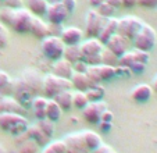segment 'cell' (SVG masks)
I'll return each instance as SVG.
<instances>
[{"mask_svg":"<svg viewBox=\"0 0 157 153\" xmlns=\"http://www.w3.org/2000/svg\"><path fill=\"white\" fill-rule=\"evenodd\" d=\"M28 127H29V121L22 114H17V113L0 114V130L13 136H20L25 134Z\"/></svg>","mask_w":157,"mask_h":153,"instance_id":"6da1fadb","label":"cell"},{"mask_svg":"<svg viewBox=\"0 0 157 153\" xmlns=\"http://www.w3.org/2000/svg\"><path fill=\"white\" fill-rule=\"evenodd\" d=\"M67 89H72V84L70 80L57 76L54 74H49V75L43 76L42 92L48 99H53L57 93H60L61 91H67Z\"/></svg>","mask_w":157,"mask_h":153,"instance_id":"7a4b0ae2","label":"cell"},{"mask_svg":"<svg viewBox=\"0 0 157 153\" xmlns=\"http://www.w3.org/2000/svg\"><path fill=\"white\" fill-rule=\"evenodd\" d=\"M133 45L135 49L143 50V52H150L153 50V47L156 46L157 42V33L154 31V28H151L147 24H143V27L140 28V31L138 32V35L133 38Z\"/></svg>","mask_w":157,"mask_h":153,"instance_id":"3957f363","label":"cell"},{"mask_svg":"<svg viewBox=\"0 0 157 153\" xmlns=\"http://www.w3.org/2000/svg\"><path fill=\"white\" fill-rule=\"evenodd\" d=\"M32 20H33V14L28 9H24V7L15 9L14 14H13V20L10 22V27L17 33L25 35V33H29Z\"/></svg>","mask_w":157,"mask_h":153,"instance_id":"277c9868","label":"cell"},{"mask_svg":"<svg viewBox=\"0 0 157 153\" xmlns=\"http://www.w3.org/2000/svg\"><path fill=\"white\" fill-rule=\"evenodd\" d=\"M64 47L65 45L63 43L60 36H46L44 39H42V53L49 60L56 61L63 59Z\"/></svg>","mask_w":157,"mask_h":153,"instance_id":"5b68a950","label":"cell"},{"mask_svg":"<svg viewBox=\"0 0 157 153\" xmlns=\"http://www.w3.org/2000/svg\"><path fill=\"white\" fill-rule=\"evenodd\" d=\"M143 27V21L138 17L128 15L121 20H118V27H117V33L124 36L128 41H133V38L138 35L140 28Z\"/></svg>","mask_w":157,"mask_h":153,"instance_id":"8992f818","label":"cell"},{"mask_svg":"<svg viewBox=\"0 0 157 153\" xmlns=\"http://www.w3.org/2000/svg\"><path fill=\"white\" fill-rule=\"evenodd\" d=\"M106 21L107 18L99 15V13L95 9H90L85 17V33L89 38H98L103 27L106 25Z\"/></svg>","mask_w":157,"mask_h":153,"instance_id":"52a82bcc","label":"cell"},{"mask_svg":"<svg viewBox=\"0 0 157 153\" xmlns=\"http://www.w3.org/2000/svg\"><path fill=\"white\" fill-rule=\"evenodd\" d=\"M104 110H107V103L103 102V100L89 102L82 109V117L89 124H99Z\"/></svg>","mask_w":157,"mask_h":153,"instance_id":"ba28073f","label":"cell"},{"mask_svg":"<svg viewBox=\"0 0 157 153\" xmlns=\"http://www.w3.org/2000/svg\"><path fill=\"white\" fill-rule=\"evenodd\" d=\"M14 99L17 102H20L24 107H27L28 104L32 103V99L35 97V95L32 93L29 88L27 86V84L22 81V78H18V80L13 81V95Z\"/></svg>","mask_w":157,"mask_h":153,"instance_id":"9c48e42d","label":"cell"},{"mask_svg":"<svg viewBox=\"0 0 157 153\" xmlns=\"http://www.w3.org/2000/svg\"><path fill=\"white\" fill-rule=\"evenodd\" d=\"M63 141L65 143L67 153H90L89 149L86 147L85 142H83L81 132L68 134V135H65V138Z\"/></svg>","mask_w":157,"mask_h":153,"instance_id":"30bf717a","label":"cell"},{"mask_svg":"<svg viewBox=\"0 0 157 153\" xmlns=\"http://www.w3.org/2000/svg\"><path fill=\"white\" fill-rule=\"evenodd\" d=\"M2 113H17L25 114V107L14 99L11 95H0V114Z\"/></svg>","mask_w":157,"mask_h":153,"instance_id":"8fae6325","label":"cell"},{"mask_svg":"<svg viewBox=\"0 0 157 153\" xmlns=\"http://www.w3.org/2000/svg\"><path fill=\"white\" fill-rule=\"evenodd\" d=\"M22 81L27 84V86L32 91L33 95L40 93L42 92V85H43V76L35 70H27L22 74Z\"/></svg>","mask_w":157,"mask_h":153,"instance_id":"7c38bea8","label":"cell"},{"mask_svg":"<svg viewBox=\"0 0 157 153\" xmlns=\"http://www.w3.org/2000/svg\"><path fill=\"white\" fill-rule=\"evenodd\" d=\"M68 15V11L64 9L61 3L49 4L48 11H46V17H48V21L50 24H63Z\"/></svg>","mask_w":157,"mask_h":153,"instance_id":"4fadbf2b","label":"cell"},{"mask_svg":"<svg viewBox=\"0 0 157 153\" xmlns=\"http://www.w3.org/2000/svg\"><path fill=\"white\" fill-rule=\"evenodd\" d=\"M128 43H129V41H128V39H125L124 36L116 33V35H113L111 38L109 39V41L106 42V45H104V46H106L109 50H111L114 54H117V56L120 57V56H122V54L127 52Z\"/></svg>","mask_w":157,"mask_h":153,"instance_id":"5bb4252c","label":"cell"},{"mask_svg":"<svg viewBox=\"0 0 157 153\" xmlns=\"http://www.w3.org/2000/svg\"><path fill=\"white\" fill-rule=\"evenodd\" d=\"M81 52H82V57L88 56H98L101 53V50L104 49V45L99 41L98 38H89L88 41L79 43Z\"/></svg>","mask_w":157,"mask_h":153,"instance_id":"9a60e30c","label":"cell"},{"mask_svg":"<svg viewBox=\"0 0 157 153\" xmlns=\"http://www.w3.org/2000/svg\"><path fill=\"white\" fill-rule=\"evenodd\" d=\"M153 95V89L147 84H139L131 91V99L136 103H146Z\"/></svg>","mask_w":157,"mask_h":153,"instance_id":"2e32d148","label":"cell"},{"mask_svg":"<svg viewBox=\"0 0 157 153\" xmlns=\"http://www.w3.org/2000/svg\"><path fill=\"white\" fill-rule=\"evenodd\" d=\"M82 31L79 28H75V27H68V28H64L60 35L61 38L63 43L65 46H74V45H79L81 41H82Z\"/></svg>","mask_w":157,"mask_h":153,"instance_id":"e0dca14e","label":"cell"},{"mask_svg":"<svg viewBox=\"0 0 157 153\" xmlns=\"http://www.w3.org/2000/svg\"><path fill=\"white\" fill-rule=\"evenodd\" d=\"M52 71H53L52 74H54V75H57V76H61V78H65V80H70L72 76V74H74L72 64L70 61H67L65 59L56 60Z\"/></svg>","mask_w":157,"mask_h":153,"instance_id":"ac0fdd59","label":"cell"},{"mask_svg":"<svg viewBox=\"0 0 157 153\" xmlns=\"http://www.w3.org/2000/svg\"><path fill=\"white\" fill-rule=\"evenodd\" d=\"M117 27H118V20H117V18H114V17L107 18L106 25L103 27L101 32L99 33L98 39L103 45H106V42L109 41V39L111 38L113 35H116V33H117Z\"/></svg>","mask_w":157,"mask_h":153,"instance_id":"d6986e66","label":"cell"},{"mask_svg":"<svg viewBox=\"0 0 157 153\" xmlns=\"http://www.w3.org/2000/svg\"><path fill=\"white\" fill-rule=\"evenodd\" d=\"M29 33L32 36H35L36 39H44L46 36H49L48 33V24L42 21L40 17H36L33 15V20H32V24H31V29H29Z\"/></svg>","mask_w":157,"mask_h":153,"instance_id":"ffe728a7","label":"cell"},{"mask_svg":"<svg viewBox=\"0 0 157 153\" xmlns=\"http://www.w3.org/2000/svg\"><path fill=\"white\" fill-rule=\"evenodd\" d=\"M81 135H82V139L85 142L86 147L89 149V152L92 153L95 149H98L99 146L101 145V136L99 135L98 132L95 131H90V130H83L81 131Z\"/></svg>","mask_w":157,"mask_h":153,"instance_id":"44dd1931","label":"cell"},{"mask_svg":"<svg viewBox=\"0 0 157 153\" xmlns=\"http://www.w3.org/2000/svg\"><path fill=\"white\" fill-rule=\"evenodd\" d=\"M53 100L60 106L63 112H70L72 109V92L71 89L67 91H61L53 97Z\"/></svg>","mask_w":157,"mask_h":153,"instance_id":"7402d4cb","label":"cell"},{"mask_svg":"<svg viewBox=\"0 0 157 153\" xmlns=\"http://www.w3.org/2000/svg\"><path fill=\"white\" fill-rule=\"evenodd\" d=\"M32 109L36 120H43L46 118V104H48V97L35 96L32 99Z\"/></svg>","mask_w":157,"mask_h":153,"instance_id":"603a6c76","label":"cell"},{"mask_svg":"<svg viewBox=\"0 0 157 153\" xmlns=\"http://www.w3.org/2000/svg\"><path fill=\"white\" fill-rule=\"evenodd\" d=\"M70 81L72 84V88H75L77 91H81V92H86L92 86L88 80V76H86V74L83 73H74L72 76L70 78Z\"/></svg>","mask_w":157,"mask_h":153,"instance_id":"cb8c5ba5","label":"cell"},{"mask_svg":"<svg viewBox=\"0 0 157 153\" xmlns=\"http://www.w3.org/2000/svg\"><path fill=\"white\" fill-rule=\"evenodd\" d=\"M49 3L46 0H27V9L36 17L46 15Z\"/></svg>","mask_w":157,"mask_h":153,"instance_id":"d4e9b609","label":"cell"},{"mask_svg":"<svg viewBox=\"0 0 157 153\" xmlns=\"http://www.w3.org/2000/svg\"><path fill=\"white\" fill-rule=\"evenodd\" d=\"M25 135H27L28 139L33 141L36 145H39V146H46L48 142H49V138L48 136H44L36 125H32V127L29 125L28 127V130L25 131Z\"/></svg>","mask_w":157,"mask_h":153,"instance_id":"484cf974","label":"cell"},{"mask_svg":"<svg viewBox=\"0 0 157 153\" xmlns=\"http://www.w3.org/2000/svg\"><path fill=\"white\" fill-rule=\"evenodd\" d=\"M63 59L70 61L71 64L82 60V52H81L79 45H74V46H65L64 53H63Z\"/></svg>","mask_w":157,"mask_h":153,"instance_id":"4316f807","label":"cell"},{"mask_svg":"<svg viewBox=\"0 0 157 153\" xmlns=\"http://www.w3.org/2000/svg\"><path fill=\"white\" fill-rule=\"evenodd\" d=\"M63 110L60 109V106L54 102L53 99H48V104H46V118L53 123L59 121L61 118Z\"/></svg>","mask_w":157,"mask_h":153,"instance_id":"83f0119b","label":"cell"},{"mask_svg":"<svg viewBox=\"0 0 157 153\" xmlns=\"http://www.w3.org/2000/svg\"><path fill=\"white\" fill-rule=\"evenodd\" d=\"M85 95L89 102H99V100H101L104 96V88L100 84H96V85L90 86V88L85 92Z\"/></svg>","mask_w":157,"mask_h":153,"instance_id":"f1b7e54d","label":"cell"},{"mask_svg":"<svg viewBox=\"0 0 157 153\" xmlns=\"http://www.w3.org/2000/svg\"><path fill=\"white\" fill-rule=\"evenodd\" d=\"M36 127H38L39 130H40V132L43 134L44 136H48L49 139L53 136L54 134V123L50 120H48V118H43V120H38V123L35 124Z\"/></svg>","mask_w":157,"mask_h":153,"instance_id":"f546056e","label":"cell"},{"mask_svg":"<svg viewBox=\"0 0 157 153\" xmlns=\"http://www.w3.org/2000/svg\"><path fill=\"white\" fill-rule=\"evenodd\" d=\"M101 64H107V65H118V56L117 54H114L111 50H109L106 46H104V49L101 50Z\"/></svg>","mask_w":157,"mask_h":153,"instance_id":"4dcf8cb0","label":"cell"},{"mask_svg":"<svg viewBox=\"0 0 157 153\" xmlns=\"http://www.w3.org/2000/svg\"><path fill=\"white\" fill-rule=\"evenodd\" d=\"M99 74H100L101 81H111L113 78H116V67L114 65L100 64L99 65Z\"/></svg>","mask_w":157,"mask_h":153,"instance_id":"1f68e13d","label":"cell"},{"mask_svg":"<svg viewBox=\"0 0 157 153\" xmlns=\"http://www.w3.org/2000/svg\"><path fill=\"white\" fill-rule=\"evenodd\" d=\"M88 103H89V100L86 97L85 92L77 91L75 93H72V107H75L78 110H82Z\"/></svg>","mask_w":157,"mask_h":153,"instance_id":"d6a6232c","label":"cell"},{"mask_svg":"<svg viewBox=\"0 0 157 153\" xmlns=\"http://www.w3.org/2000/svg\"><path fill=\"white\" fill-rule=\"evenodd\" d=\"M86 76H88L90 85H96V84H100V74H99V65H88V70H86Z\"/></svg>","mask_w":157,"mask_h":153,"instance_id":"836d02e7","label":"cell"},{"mask_svg":"<svg viewBox=\"0 0 157 153\" xmlns=\"http://www.w3.org/2000/svg\"><path fill=\"white\" fill-rule=\"evenodd\" d=\"M95 10L99 13V15H101L103 18H111L113 17V14L116 13V9H114L113 6H110L106 0H104L103 3H101L100 6H99L98 9H95Z\"/></svg>","mask_w":157,"mask_h":153,"instance_id":"e575fe53","label":"cell"},{"mask_svg":"<svg viewBox=\"0 0 157 153\" xmlns=\"http://www.w3.org/2000/svg\"><path fill=\"white\" fill-rule=\"evenodd\" d=\"M13 14H14V10L13 9L2 7V9H0V22L10 27V22H11V20H13Z\"/></svg>","mask_w":157,"mask_h":153,"instance_id":"d590c367","label":"cell"},{"mask_svg":"<svg viewBox=\"0 0 157 153\" xmlns=\"http://www.w3.org/2000/svg\"><path fill=\"white\" fill-rule=\"evenodd\" d=\"M133 63H135V59H133L132 52H125L122 56L118 57V65H121V67H128L129 68Z\"/></svg>","mask_w":157,"mask_h":153,"instance_id":"8d00e7d4","label":"cell"},{"mask_svg":"<svg viewBox=\"0 0 157 153\" xmlns=\"http://www.w3.org/2000/svg\"><path fill=\"white\" fill-rule=\"evenodd\" d=\"M133 53V59H135V61L138 63H143V64L147 65L149 60H150V57H149V52H143V50H138L135 49L132 52Z\"/></svg>","mask_w":157,"mask_h":153,"instance_id":"74e56055","label":"cell"},{"mask_svg":"<svg viewBox=\"0 0 157 153\" xmlns=\"http://www.w3.org/2000/svg\"><path fill=\"white\" fill-rule=\"evenodd\" d=\"M64 29L63 24H48V33L49 36H60Z\"/></svg>","mask_w":157,"mask_h":153,"instance_id":"f35d334b","label":"cell"},{"mask_svg":"<svg viewBox=\"0 0 157 153\" xmlns=\"http://www.w3.org/2000/svg\"><path fill=\"white\" fill-rule=\"evenodd\" d=\"M7 42H9V31L4 24L0 22V49L7 46Z\"/></svg>","mask_w":157,"mask_h":153,"instance_id":"ab89813d","label":"cell"},{"mask_svg":"<svg viewBox=\"0 0 157 153\" xmlns=\"http://www.w3.org/2000/svg\"><path fill=\"white\" fill-rule=\"evenodd\" d=\"M49 146L54 150V153H67L64 141H53L49 143Z\"/></svg>","mask_w":157,"mask_h":153,"instance_id":"60d3db41","label":"cell"},{"mask_svg":"<svg viewBox=\"0 0 157 153\" xmlns=\"http://www.w3.org/2000/svg\"><path fill=\"white\" fill-rule=\"evenodd\" d=\"M20 153H36V143L31 139H28V143L21 146Z\"/></svg>","mask_w":157,"mask_h":153,"instance_id":"b9f144b4","label":"cell"},{"mask_svg":"<svg viewBox=\"0 0 157 153\" xmlns=\"http://www.w3.org/2000/svg\"><path fill=\"white\" fill-rule=\"evenodd\" d=\"M131 70L128 67H121V65H116V76L120 78H129L131 76Z\"/></svg>","mask_w":157,"mask_h":153,"instance_id":"7bdbcfd3","label":"cell"},{"mask_svg":"<svg viewBox=\"0 0 157 153\" xmlns=\"http://www.w3.org/2000/svg\"><path fill=\"white\" fill-rule=\"evenodd\" d=\"M61 4L68 11V14H72L77 9V0H61Z\"/></svg>","mask_w":157,"mask_h":153,"instance_id":"ee69618b","label":"cell"},{"mask_svg":"<svg viewBox=\"0 0 157 153\" xmlns=\"http://www.w3.org/2000/svg\"><path fill=\"white\" fill-rule=\"evenodd\" d=\"M129 70H131V73H132V74H142L143 71L146 70V64L135 61V63H133V64L129 67Z\"/></svg>","mask_w":157,"mask_h":153,"instance_id":"f6af8a7d","label":"cell"},{"mask_svg":"<svg viewBox=\"0 0 157 153\" xmlns=\"http://www.w3.org/2000/svg\"><path fill=\"white\" fill-rule=\"evenodd\" d=\"M72 68H74V73H86V70H88V64H86L83 60H79V61L74 63L72 64Z\"/></svg>","mask_w":157,"mask_h":153,"instance_id":"bcb514c9","label":"cell"},{"mask_svg":"<svg viewBox=\"0 0 157 153\" xmlns=\"http://www.w3.org/2000/svg\"><path fill=\"white\" fill-rule=\"evenodd\" d=\"M92 153H117L116 150L113 149V147L110 146V145H107V143H103L101 142V145L98 147V149H95Z\"/></svg>","mask_w":157,"mask_h":153,"instance_id":"7dc6e473","label":"cell"},{"mask_svg":"<svg viewBox=\"0 0 157 153\" xmlns=\"http://www.w3.org/2000/svg\"><path fill=\"white\" fill-rule=\"evenodd\" d=\"M4 7L9 9H21L22 7V0H4Z\"/></svg>","mask_w":157,"mask_h":153,"instance_id":"c3c4849f","label":"cell"},{"mask_svg":"<svg viewBox=\"0 0 157 153\" xmlns=\"http://www.w3.org/2000/svg\"><path fill=\"white\" fill-rule=\"evenodd\" d=\"M138 4L146 9H156L157 7V0H138Z\"/></svg>","mask_w":157,"mask_h":153,"instance_id":"681fc988","label":"cell"},{"mask_svg":"<svg viewBox=\"0 0 157 153\" xmlns=\"http://www.w3.org/2000/svg\"><path fill=\"white\" fill-rule=\"evenodd\" d=\"M113 118H114L113 113H111L109 109H107V110H104L103 114H101L100 121H104V123H113Z\"/></svg>","mask_w":157,"mask_h":153,"instance_id":"f907efd6","label":"cell"},{"mask_svg":"<svg viewBox=\"0 0 157 153\" xmlns=\"http://www.w3.org/2000/svg\"><path fill=\"white\" fill-rule=\"evenodd\" d=\"M113 127V123H104V121H100L99 123V128H100L101 132H109Z\"/></svg>","mask_w":157,"mask_h":153,"instance_id":"816d5d0a","label":"cell"},{"mask_svg":"<svg viewBox=\"0 0 157 153\" xmlns=\"http://www.w3.org/2000/svg\"><path fill=\"white\" fill-rule=\"evenodd\" d=\"M121 3L125 9H132V7L138 6V0H121Z\"/></svg>","mask_w":157,"mask_h":153,"instance_id":"f5cc1de1","label":"cell"},{"mask_svg":"<svg viewBox=\"0 0 157 153\" xmlns=\"http://www.w3.org/2000/svg\"><path fill=\"white\" fill-rule=\"evenodd\" d=\"M106 2H107V3H109L110 4V6H113L114 7V9H120V7H121L122 6V3H121V0H106Z\"/></svg>","mask_w":157,"mask_h":153,"instance_id":"db71d44e","label":"cell"},{"mask_svg":"<svg viewBox=\"0 0 157 153\" xmlns=\"http://www.w3.org/2000/svg\"><path fill=\"white\" fill-rule=\"evenodd\" d=\"M104 0H88V3H89V6L92 7V9H98L99 6H100L101 3H103Z\"/></svg>","mask_w":157,"mask_h":153,"instance_id":"11a10c76","label":"cell"},{"mask_svg":"<svg viewBox=\"0 0 157 153\" xmlns=\"http://www.w3.org/2000/svg\"><path fill=\"white\" fill-rule=\"evenodd\" d=\"M150 86H151V89H153L154 93H157V75L153 78V81H151V85H150Z\"/></svg>","mask_w":157,"mask_h":153,"instance_id":"9f6ffc18","label":"cell"},{"mask_svg":"<svg viewBox=\"0 0 157 153\" xmlns=\"http://www.w3.org/2000/svg\"><path fill=\"white\" fill-rule=\"evenodd\" d=\"M42 153H54V150L52 149V147L49 146V143H48V145H46V146L43 147V150H42Z\"/></svg>","mask_w":157,"mask_h":153,"instance_id":"6f0895ef","label":"cell"},{"mask_svg":"<svg viewBox=\"0 0 157 153\" xmlns=\"http://www.w3.org/2000/svg\"><path fill=\"white\" fill-rule=\"evenodd\" d=\"M49 4H56V3H61V0H46Z\"/></svg>","mask_w":157,"mask_h":153,"instance_id":"680465c9","label":"cell"},{"mask_svg":"<svg viewBox=\"0 0 157 153\" xmlns=\"http://www.w3.org/2000/svg\"><path fill=\"white\" fill-rule=\"evenodd\" d=\"M2 7H4V0H0V9Z\"/></svg>","mask_w":157,"mask_h":153,"instance_id":"91938a15","label":"cell"}]
</instances>
